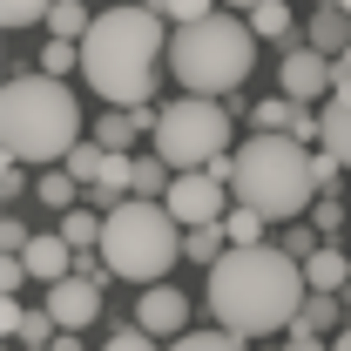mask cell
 I'll return each instance as SVG.
<instances>
[{"instance_id":"obj_1","label":"cell","mask_w":351,"mask_h":351,"mask_svg":"<svg viewBox=\"0 0 351 351\" xmlns=\"http://www.w3.org/2000/svg\"><path fill=\"white\" fill-rule=\"evenodd\" d=\"M311 298L304 263L291 257L284 243H230L223 263H210V317L237 338H270L291 331L298 304Z\"/></svg>"},{"instance_id":"obj_2","label":"cell","mask_w":351,"mask_h":351,"mask_svg":"<svg viewBox=\"0 0 351 351\" xmlns=\"http://www.w3.org/2000/svg\"><path fill=\"white\" fill-rule=\"evenodd\" d=\"M156 68H169V27H162V14H149L142 0L101 7L95 27L82 34V82L108 108H149Z\"/></svg>"},{"instance_id":"obj_3","label":"cell","mask_w":351,"mask_h":351,"mask_svg":"<svg viewBox=\"0 0 351 351\" xmlns=\"http://www.w3.org/2000/svg\"><path fill=\"white\" fill-rule=\"evenodd\" d=\"M0 142H7V162H34V169L68 162V149L82 142L75 88L41 75V68L34 75H7V88H0Z\"/></svg>"},{"instance_id":"obj_4","label":"cell","mask_w":351,"mask_h":351,"mask_svg":"<svg viewBox=\"0 0 351 351\" xmlns=\"http://www.w3.org/2000/svg\"><path fill=\"white\" fill-rule=\"evenodd\" d=\"M230 196L243 210H257L270 223H298L317 203V176H311V142L298 135H250L237 149V176Z\"/></svg>"},{"instance_id":"obj_5","label":"cell","mask_w":351,"mask_h":351,"mask_svg":"<svg viewBox=\"0 0 351 351\" xmlns=\"http://www.w3.org/2000/svg\"><path fill=\"white\" fill-rule=\"evenodd\" d=\"M257 68V34L250 21L237 14H210V21H189V27H169V75L189 95H230V88L250 82Z\"/></svg>"},{"instance_id":"obj_6","label":"cell","mask_w":351,"mask_h":351,"mask_svg":"<svg viewBox=\"0 0 351 351\" xmlns=\"http://www.w3.org/2000/svg\"><path fill=\"white\" fill-rule=\"evenodd\" d=\"M101 257L115 277L129 284H169V270L182 263V223L169 217V203H149V196H129L108 210V230H101Z\"/></svg>"},{"instance_id":"obj_7","label":"cell","mask_w":351,"mask_h":351,"mask_svg":"<svg viewBox=\"0 0 351 351\" xmlns=\"http://www.w3.org/2000/svg\"><path fill=\"white\" fill-rule=\"evenodd\" d=\"M156 156L182 169H210L217 156H230V108L210 101V95H182L156 115Z\"/></svg>"},{"instance_id":"obj_8","label":"cell","mask_w":351,"mask_h":351,"mask_svg":"<svg viewBox=\"0 0 351 351\" xmlns=\"http://www.w3.org/2000/svg\"><path fill=\"white\" fill-rule=\"evenodd\" d=\"M223 189H230V182H217L210 169H182L162 203H169V217L182 223V230H203V223H223L230 203H237V196H223Z\"/></svg>"},{"instance_id":"obj_9","label":"cell","mask_w":351,"mask_h":351,"mask_svg":"<svg viewBox=\"0 0 351 351\" xmlns=\"http://www.w3.org/2000/svg\"><path fill=\"white\" fill-rule=\"evenodd\" d=\"M277 88H284V95H291V101H331V95H338V61H331V54H317V47H284V68H277Z\"/></svg>"},{"instance_id":"obj_10","label":"cell","mask_w":351,"mask_h":351,"mask_svg":"<svg viewBox=\"0 0 351 351\" xmlns=\"http://www.w3.org/2000/svg\"><path fill=\"white\" fill-rule=\"evenodd\" d=\"M101 291L108 284H95V277H61V284H47V311H54V324L61 331H88L95 317H101Z\"/></svg>"},{"instance_id":"obj_11","label":"cell","mask_w":351,"mask_h":351,"mask_svg":"<svg viewBox=\"0 0 351 351\" xmlns=\"http://www.w3.org/2000/svg\"><path fill=\"white\" fill-rule=\"evenodd\" d=\"M135 324H142L149 338H169L176 345V338L189 331V298H182L176 284H149V291L135 298Z\"/></svg>"},{"instance_id":"obj_12","label":"cell","mask_w":351,"mask_h":351,"mask_svg":"<svg viewBox=\"0 0 351 351\" xmlns=\"http://www.w3.org/2000/svg\"><path fill=\"white\" fill-rule=\"evenodd\" d=\"M21 263H27V277H41V284H61V277H75V243H68L61 230H41V237L21 250Z\"/></svg>"},{"instance_id":"obj_13","label":"cell","mask_w":351,"mask_h":351,"mask_svg":"<svg viewBox=\"0 0 351 351\" xmlns=\"http://www.w3.org/2000/svg\"><path fill=\"white\" fill-rule=\"evenodd\" d=\"M304 41L317 47V54H331V61H338V54L351 47V14L338 7V0H324V7H311V27H304Z\"/></svg>"},{"instance_id":"obj_14","label":"cell","mask_w":351,"mask_h":351,"mask_svg":"<svg viewBox=\"0 0 351 351\" xmlns=\"http://www.w3.org/2000/svg\"><path fill=\"white\" fill-rule=\"evenodd\" d=\"M338 317H345V298H331V291H311L298 317H291V338H324V331H338Z\"/></svg>"},{"instance_id":"obj_15","label":"cell","mask_w":351,"mask_h":351,"mask_svg":"<svg viewBox=\"0 0 351 351\" xmlns=\"http://www.w3.org/2000/svg\"><path fill=\"white\" fill-rule=\"evenodd\" d=\"M304 284L311 291H331V298H345V284H351V257L345 250H331V243H317L304 257Z\"/></svg>"},{"instance_id":"obj_16","label":"cell","mask_w":351,"mask_h":351,"mask_svg":"<svg viewBox=\"0 0 351 351\" xmlns=\"http://www.w3.org/2000/svg\"><path fill=\"white\" fill-rule=\"evenodd\" d=\"M135 135H142V115H135V108H101V115H95V129H88V142H101V149L129 156Z\"/></svg>"},{"instance_id":"obj_17","label":"cell","mask_w":351,"mask_h":351,"mask_svg":"<svg viewBox=\"0 0 351 351\" xmlns=\"http://www.w3.org/2000/svg\"><path fill=\"white\" fill-rule=\"evenodd\" d=\"M317 142L351 169V101H324V108H317Z\"/></svg>"},{"instance_id":"obj_18","label":"cell","mask_w":351,"mask_h":351,"mask_svg":"<svg viewBox=\"0 0 351 351\" xmlns=\"http://www.w3.org/2000/svg\"><path fill=\"white\" fill-rule=\"evenodd\" d=\"M34 203H41V210H82V182L54 162V169L34 176Z\"/></svg>"},{"instance_id":"obj_19","label":"cell","mask_w":351,"mask_h":351,"mask_svg":"<svg viewBox=\"0 0 351 351\" xmlns=\"http://www.w3.org/2000/svg\"><path fill=\"white\" fill-rule=\"evenodd\" d=\"M223 250H230V230L223 223H203V230H182V263H223Z\"/></svg>"},{"instance_id":"obj_20","label":"cell","mask_w":351,"mask_h":351,"mask_svg":"<svg viewBox=\"0 0 351 351\" xmlns=\"http://www.w3.org/2000/svg\"><path fill=\"white\" fill-rule=\"evenodd\" d=\"M101 230H108L101 210H61V237H68L75 250H101Z\"/></svg>"},{"instance_id":"obj_21","label":"cell","mask_w":351,"mask_h":351,"mask_svg":"<svg viewBox=\"0 0 351 351\" xmlns=\"http://www.w3.org/2000/svg\"><path fill=\"white\" fill-rule=\"evenodd\" d=\"M61 169L75 176V182H82V189H95V182H101V169H108V149H101V142H75V149H68V162H61Z\"/></svg>"},{"instance_id":"obj_22","label":"cell","mask_w":351,"mask_h":351,"mask_svg":"<svg viewBox=\"0 0 351 351\" xmlns=\"http://www.w3.org/2000/svg\"><path fill=\"white\" fill-rule=\"evenodd\" d=\"M88 27H95V14H88L82 0H54V14H47V34L54 41H82Z\"/></svg>"},{"instance_id":"obj_23","label":"cell","mask_w":351,"mask_h":351,"mask_svg":"<svg viewBox=\"0 0 351 351\" xmlns=\"http://www.w3.org/2000/svg\"><path fill=\"white\" fill-rule=\"evenodd\" d=\"M250 34H257V41H291V0H263V7H250Z\"/></svg>"},{"instance_id":"obj_24","label":"cell","mask_w":351,"mask_h":351,"mask_svg":"<svg viewBox=\"0 0 351 351\" xmlns=\"http://www.w3.org/2000/svg\"><path fill=\"white\" fill-rule=\"evenodd\" d=\"M169 351H250V338H237V331H182V338H176Z\"/></svg>"},{"instance_id":"obj_25","label":"cell","mask_w":351,"mask_h":351,"mask_svg":"<svg viewBox=\"0 0 351 351\" xmlns=\"http://www.w3.org/2000/svg\"><path fill=\"white\" fill-rule=\"evenodd\" d=\"M149 14H162V21H176V27H189V21H210L217 14V0H142Z\"/></svg>"},{"instance_id":"obj_26","label":"cell","mask_w":351,"mask_h":351,"mask_svg":"<svg viewBox=\"0 0 351 351\" xmlns=\"http://www.w3.org/2000/svg\"><path fill=\"white\" fill-rule=\"evenodd\" d=\"M263 223H270V217H257V210H243V203H230V217H223V230H230V243L243 250V243H263Z\"/></svg>"},{"instance_id":"obj_27","label":"cell","mask_w":351,"mask_h":351,"mask_svg":"<svg viewBox=\"0 0 351 351\" xmlns=\"http://www.w3.org/2000/svg\"><path fill=\"white\" fill-rule=\"evenodd\" d=\"M345 223H351V203H338V196H317V203H311V230H317V237H338Z\"/></svg>"},{"instance_id":"obj_28","label":"cell","mask_w":351,"mask_h":351,"mask_svg":"<svg viewBox=\"0 0 351 351\" xmlns=\"http://www.w3.org/2000/svg\"><path fill=\"white\" fill-rule=\"evenodd\" d=\"M54 14V0H0V21L21 34V27H34V21H47Z\"/></svg>"},{"instance_id":"obj_29","label":"cell","mask_w":351,"mask_h":351,"mask_svg":"<svg viewBox=\"0 0 351 351\" xmlns=\"http://www.w3.org/2000/svg\"><path fill=\"white\" fill-rule=\"evenodd\" d=\"M68 68H82V41H47V47H41V75L61 82Z\"/></svg>"},{"instance_id":"obj_30","label":"cell","mask_w":351,"mask_h":351,"mask_svg":"<svg viewBox=\"0 0 351 351\" xmlns=\"http://www.w3.org/2000/svg\"><path fill=\"white\" fill-rule=\"evenodd\" d=\"M101 351H156V338H149L142 324H115V331L101 338Z\"/></svg>"},{"instance_id":"obj_31","label":"cell","mask_w":351,"mask_h":351,"mask_svg":"<svg viewBox=\"0 0 351 351\" xmlns=\"http://www.w3.org/2000/svg\"><path fill=\"white\" fill-rule=\"evenodd\" d=\"M311 176H317V196H331V189H338V176H345V162H338V156L317 142V156H311Z\"/></svg>"},{"instance_id":"obj_32","label":"cell","mask_w":351,"mask_h":351,"mask_svg":"<svg viewBox=\"0 0 351 351\" xmlns=\"http://www.w3.org/2000/svg\"><path fill=\"white\" fill-rule=\"evenodd\" d=\"M317 243H324V237H317L311 223H291V230H284V250H291V257H298V263H304L311 250H317Z\"/></svg>"},{"instance_id":"obj_33","label":"cell","mask_w":351,"mask_h":351,"mask_svg":"<svg viewBox=\"0 0 351 351\" xmlns=\"http://www.w3.org/2000/svg\"><path fill=\"white\" fill-rule=\"evenodd\" d=\"M21 189H27V162H0V196L14 203Z\"/></svg>"},{"instance_id":"obj_34","label":"cell","mask_w":351,"mask_h":351,"mask_svg":"<svg viewBox=\"0 0 351 351\" xmlns=\"http://www.w3.org/2000/svg\"><path fill=\"white\" fill-rule=\"evenodd\" d=\"M21 277H27V263H21V257H7V263H0V291H7V298L21 291Z\"/></svg>"},{"instance_id":"obj_35","label":"cell","mask_w":351,"mask_h":351,"mask_svg":"<svg viewBox=\"0 0 351 351\" xmlns=\"http://www.w3.org/2000/svg\"><path fill=\"white\" fill-rule=\"evenodd\" d=\"M21 324H27V311L7 298V304H0V331H7V338H21Z\"/></svg>"},{"instance_id":"obj_36","label":"cell","mask_w":351,"mask_h":351,"mask_svg":"<svg viewBox=\"0 0 351 351\" xmlns=\"http://www.w3.org/2000/svg\"><path fill=\"white\" fill-rule=\"evenodd\" d=\"M291 135H298V142H311V135H317V108H298V122H291Z\"/></svg>"},{"instance_id":"obj_37","label":"cell","mask_w":351,"mask_h":351,"mask_svg":"<svg viewBox=\"0 0 351 351\" xmlns=\"http://www.w3.org/2000/svg\"><path fill=\"white\" fill-rule=\"evenodd\" d=\"M284 351H331V345H324V338H291V331H284Z\"/></svg>"},{"instance_id":"obj_38","label":"cell","mask_w":351,"mask_h":351,"mask_svg":"<svg viewBox=\"0 0 351 351\" xmlns=\"http://www.w3.org/2000/svg\"><path fill=\"white\" fill-rule=\"evenodd\" d=\"M47 351H82V331H61V338H54Z\"/></svg>"},{"instance_id":"obj_39","label":"cell","mask_w":351,"mask_h":351,"mask_svg":"<svg viewBox=\"0 0 351 351\" xmlns=\"http://www.w3.org/2000/svg\"><path fill=\"white\" fill-rule=\"evenodd\" d=\"M338 82H351V47H345V54H338Z\"/></svg>"},{"instance_id":"obj_40","label":"cell","mask_w":351,"mask_h":351,"mask_svg":"<svg viewBox=\"0 0 351 351\" xmlns=\"http://www.w3.org/2000/svg\"><path fill=\"white\" fill-rule=\"evenodd\" d=\"M331 351H351V324H345V331H338V338H331Z\"/></svg>"},{"instance_id":"obj_41","label":"cell","mask_w":351,"mask_h":351,"mask_svg":"<svg viewBox=\"0 0 351 351\" xmlns=\"http://www.w3.org/2000/svg\"><path fill=\"white\" fill-rule=\"evenodd\" d=\"M223 7H263V0H223Z\"/></svg>"},{"instance_id":"obj_42","label":"cell","mask_w":351,"mask_h":351,"mask_svg":"<svg viewBox=\"0 0 351 351\" xmlns=\"http://www.w3.org/2000/svg\"><path fill=\"white\" fill-rule=\"evenodd\" d=\"M338 7H345V14H351V0H338Z\"/></svg>"},{"instance_id":"obj_43","label":"cell","mask_w":351,"mask_h":351,"mask_svg":"<svg viewBox=\"0 0 351 351\" xmlns=\"http://www.w3.org/2000/svg\"><path fill=\"white\" fill-rule=\"evenodd\" d=\"M311 7H324V0H311Z\"/></svg>"}]
</instances>
